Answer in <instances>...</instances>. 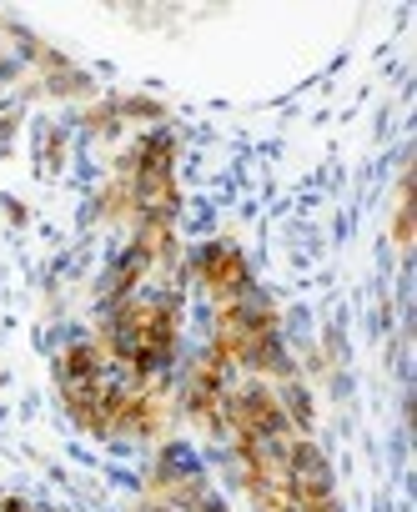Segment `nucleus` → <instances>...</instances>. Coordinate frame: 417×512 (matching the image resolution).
Instances as JSON below:
<instances>
[{
  "label": "nucleus",
  "mask_w": 417,
  "mask_h": 512,
  "mask_svg": "<svg viewBox=\"0 0 417 512\" xmlns=\"http://www.w3.org/2000/svg\"><path fill=\"white\" fill-rule=\"evenodd\" d=\"M61 392H66L71 417L81 427H91V432H111L121 422H136V407H141V397L126 392L111 377V367L101 362V352L96 347H81V342L61 357Z\"/></svg>",
  "instance_id": "f257e3e1"
},
{
  "label": "nucleus",
  "mask_w": 417,
  "mask_h": 512,
  "mask_svg": "<svg viewBox=\"0 0 417 512\" xmlns=\"http://www.w3.org/2000/svg\"><path fill=\"white\" fill-rule=\"evenodd\" d=\"M111 342H116V357L136 372H156L166 357H171V342H176V317H171V302L151 297V302H126L111 322Z\"/></svg>",
  "instance_id": "f03ea898"
},
{
  "label": "nucleus",
  "mask_w": 417,
  "mask_h": 512,
  "mask_svg": "<svg viewBox=\"0 0 417 512\" xmlns=\"http://www.w3.org/2000/svg\"><path fill=\"white\" fill-rule=\"evenodd\" d=\"M171 201H176V186H171V141L166 136H151L141 146V161H136V206L151 226L146 246L161 241L166 221H171Z\"/></svg>",
  "instance_id": "7ed1b4c3"
},
{
  "label": "nucleus",
  "mask_w": 417,
  "mask_h": 512,
  "mask_svg": "<svg viewBox=\"0 0 417 512\" xmlns=\"http://www.w3.org/2000/svg\"><path fill=\"white\" fill-rule=\"evenodd\" d=\"M222 357H237V362H272L277 357V342H272V317L252 312V307H227L222 312V342H217Z\"/></svg>",
  "instance_id": "20e7f679"
},
{
  "label": "nucleus",
  "mask_w": 417,
  "mask_h": 512,
  "mask_svg": "<svg viewBox=\"0 0 417 512\" xmlns=\"http://www.w3.org/2000/svg\"><path fill=\"white\" fill-rule=\"evenodd\" d=\"M201 277H206V287L222 292V297L247 292V262H242L232 246H206L201 251Z\"/></svg>",
  "instance_id": "39448f33"
},
{
  "label": "nucleus",
  "mask_w": 417,
  "mask_h": 512,
  "mask_svg": "<svg viewBox=\"0 0 417 512\" xmlns=\"http://www.w3.org/2000/svg\"><path fill=\"white\" fill-rule=\"evenodd\" d=\"M6 512H31V507H21V502H11V507H6Z\"/></svg>",
  "instance_id": "423d86ee"
}]
</instances>
